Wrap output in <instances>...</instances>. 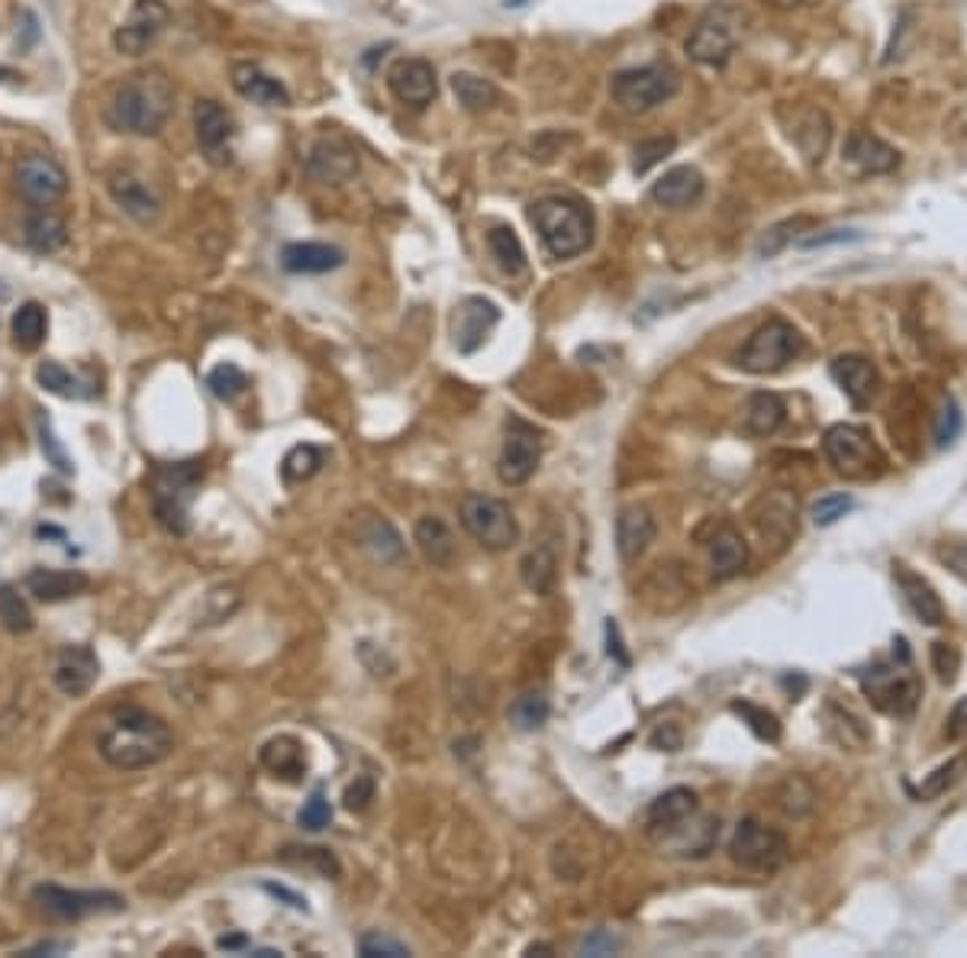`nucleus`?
<instances>
[{"instance_id":"7ed1b4c3","label":"nucleus","mask_w":967,"mask_h":958,"mask_svg":"<svg viewBox=\"0 0 967 958\" xmlns=\"http://www.w3.org/2000/svg\"><path fill=\"white\" fill-rule=\"evenodd\" d=\"M529 219L551 258H577L594 243V217L575 197H539L529 207Z\"/></svg>"},{"instance_id":"e2e57ef3","label":"nucleus","mask_w":967,"mask_h":958,"mask_svg":"<svg viewBox=\"0 0 967 958\" xmlns=\"http://www.w3.org/2000/svg\"><path fill=\"white\" fill-rule=\"evenodd\" d=\"M265 891L274 897H281V900H287V907H294V910H306V900H303L301 895H294V891H287V888H281V884L265 881Z\"/></svg>"},{"instance_id":"69168bd1","label":"nucleus","mask_w":967,"mask_h":958,"mask_svg":"<svg viewBox=\"0 0 967 958\" xmlns=\"http://www.w3.org/2000/svg\"><path fill=\"white\" fill-rule=\"evenodd\" d=\"M216 946H219V949H233V952H245V946H248V939H245V936H223V939H219V942H216Z\"/></svg>"},{"instance_id":"c85d7f7f","label":"nucleus","mask_w":967,"mask_h":958,"mask_svg":"<svg viewBox=\"0 0 967 958\" xmlns=\"http://www.w3.org/2000/svg\"><path fill=\"white\" fill-rule=\"evenodd\" d=\"M658 526L652 520V514L645 507H626L616 517V553L629 565L635 558L645 556V549L655 542Z\"/></svg>"},{"instance_id":"f704fd0d","label":"nucleus","mask_w":967,"mask_h":958,"mask_svg":"<svg viewBox=\"0 0 967 958\" xmlns=\"http://www.w3.org/2000/svg\"><path fill=\"white\" fill-rule=\"evenodd\" d=\"M487 248L490 255L497 258V265L510 275V278H522L529 272V258H526V248L519 243L510 226H494L487 233Z\"/></svg>"},{"instance_id":"cd10ccee","label":"nucleus","mask_w":967,"mask_h":958,"mask_svg":"<svg viewBox=\"0 0 967 958\" xmlns=\"http://www.w3.org/2000/svg\"><path fill=\"white\" fill-rule=\"evenodd\" d=\"M893 578H897V588L903 594L909 610L922 619L926 626H941L945 623V604H941L936 588L922 575L909 571L907 565H893Z\"/></svg>"},{"instance_id":"4be33fe9","label":"nucleus","mask_w":967,"mask_h":958,"mask_svg":"<svg viewBox=\"0 0 967 958\" xmlns=\"http://www.w3.org/2000/svg\"><path fill=\"white\" fill-rule=\"evenodd\" d=\"M706 182L694 165H677L652 185V201L665 211H687L703 197Z\"/></svg>"},{"instance_id":"9d476101","label":"nucleus","mask_w":967,"mask_h":958,"mask_svg":"<svg viewBox=\"0 0 967 958\" xmlns=\"http://www.w3.org/2000/svg\"><path fill=\"white\" fill-rule=\"evenodd\" d=\"M543 462V433L522 417H507L497 475L504 485H526Z\"/></svg>"},{"instance_id":"a19ab883","label":"nucleus","mask_w":967,"mask_h":958,"mask_svg":"<svg viewBox=\"0 0 967 958\" xmlns=\"http://www.w3.org/2000/svg\"><path fill=\"white\" fill-rule=\"evenodd\" d=\"M323 462H326L323 449H316V446H294V449L284 456V462H281V478H284L287 485H301V481H310V478L323 468Z\"/></svg>"},{"instance_id":"0e129e2a","label":"nucleus","mask_w":967,"mask_h":958,"mask_svg":"<svg viewBox=\"0 0 967 958\" xmlns=\"http://www.w3.org/2000/svg\"><path fill=\"white\" fill-rule=\"evenodd\" d=\"M606 636H609V655H616V662L626 668V665H629V655L619 646V629H616V623H606Z\"/></svg>"},{"instance_id":"ea45409f","label":"nucleus","mask_w":967,"mask_h":958,"mask_svg":"<svg viewBox=\"0 0 967 958\" xmlns=\"http://www.w3.org/2000/svg\"><path fill=\"white\" fill-rule=\"evenodd\" d=\"M13 342L23 349V352H32L46 342V333H49V316H46V307L42 304H23V307L13 313Z\"/></svg>"},{"instance_id":"b1692460","label":"nucleus","mask_w":967,"mask_h":958,"mask_svg":"<svg viewBox=\"0 0 967 958\" xmlns=\"http://www.w3.org/2000/svg\"><path fill=\"white\" fill-rule=\"evenodd\" d=\"M846 162H851L861 175H890L900 165V153L877 139L875 133L854 129L846 139Z\"/></svg>"},{"instance_id":"4468645a","label":"nucleus","mask_w":967,"mask_h":958,"mask_svg":"<svg viewBox=\"0 0 967 958\" xmlns=\"http://www.w3.org/2000/svg\"><path fill=\"white\" fill-rule=\"evenodd\" d=\"M194 133L197 146L213 165H229L233 158V139H236V120L226 107L216 100H197L194 107Z\"/></svg>"},{"instance_id":"6e6552de","label":"nucleus","mask_w":967,"mask_h":958,"mask_svg":"<svg viewBox=\"0 0 967 958\" xmlns=\"http://www.w3.org/2000/svg\"><path fill=\"white\" fill-rule=\"evenodd\" d=\"M729 856L732 862L749 871H761V874H774L787 866L790 859V845L787 835L768 823H761L755 817L739 820L735 833L729 839Z\"/></svg>"},{"instance_id":"c03bdc74","label":"nucleus","mask_w":967,"mask_h":958,"mask_svg":"<svg viewBox=\"0 0 967 958\" xmlns=\"http://www.w3.org/2000/svg\"><path fill=\"white\" fill-rule=\"evenodd\" d=\"M548 713H551L548 697H543V694H533V691H529V694H519L514 704H510V723H514L516 730L529 733V730H539V726H545Z\"/></svg>"},{"instance_id":"f257e3e1","label":"nucleus","mask_w":967,"mask_h":958,"mask_svg":"<svg viewBox=\"0 0 967 958\" xmlns=\"http://www.w3.org/2000/svg\"><path fill=\"white\" fill-rule=\"evenodd\" d=\"M172 745H175V740H172L168 723L158 720L155 713L139 711V707H126V711L114 713L100 733V742H97L104 762L120 769V772H143V769L165 762Z\"/></svg>"},{"instance_id":"864d4df0","label":"nucleus","mask_w":967,"mask_h":958,"mask_svg":"<svg viewBox=\"0 0 967 958\" xmlns=\"http://www.w3.org/2000/svg\"><path fill=\"white\" fill-rule=\"evenodd\" d=\"M732 711L742 713V716L749 720V726L755 730L758 740H768V742L781 740V723H778L768 711H761V707H755V704H732Z\"/></svg>"},{"instance_id":"79ce46f5","label":"nucleus","mask_w":967,"mask_h":958,"mask_svg":"<svg viewBox=\"0 0 967 958\" xmlns=\"http://www.w3.org/2000/svg\"><path fill=\"white\" fill-rule=\"evenodd\" d=\"M36 381H39V388H46L49 394H59V398H88L91 394V391H85L81 378L71 374L59 362H42L36 369Z\"/></svg>"},{"instance_id":"09e8293b","label":"nucleus","mask_w":967,"mask_h":958,"mask_svg":"<svg viewBox=\"0 0 967 958\" xmlns=\"http://www.w3.org/2000/svg\"><path fill=\"white\" fill-rule=\"evenodd\" d=\"M677 149L674 136H655V139H642L633 153V172L635 175H648L658 162H665L667 155Z\"/></svg>"},{"instance_id":"3c124183","label":"nucleus","mask_w":967,"mask_h":958,"mask_svg":"<svg viewBox=\"0 0 967 958\" xmlns=\"http://www.w3.org/2000/svg\"><path fill=\"white\" fill-rule=\"evenodd\" d=\"M297 820H301L303 830H310V833H320V830L330 827L333 807L326 801V791H323V788H316V791L310 794V801L301 807V817H297Z\"/></svg>"},{"instance_id":"39448f33","label":"nucleus","mask_w":967,"mask_h":958,"mask_svg":"<svg viewBox=\"0 0 967 958\" xmlns=\"http://www.w3.org/2000/svg\"><path fill=\"white\" fill-rule=\"evenodd\" d=\"M677 94H681V71L665 62L616 71L609 81L613 104L623 107L626 114H648L667 100H674Z\"/></svg>"},{"instance_id":"473e14b6","label":"nucleus","mask_w":967,"mask_h":958,"mask_svg":"<svg viewBox=\"0 0 967 958\" xmlns=\"http://www.w3.org/2000/svg\"><path fill=\"white\" fill-rule=\"evenodd\" d=\"M413 536H417V546H420L426 561H432L436 568H452L455 556H458L455 536L452 529L442 524L439 517H423V520L417 524V529H413Z\"/></svg>"},{"instance_id":"aec40b11","label":"nucleus","mask_w":967,"mask_h":958,"mask_svg":"<svg viewBox=\"0 0 967 958\" xmlns=\"http://www.w3.org/2000/svg\"><path fill=\"white\" fill-rule=\"evenodd\" d=\"M97 678H100V662H97V652L91 646L78 643V646H65L59 652L52 681L65 697H85L97 684Z\"/></svg>"},{"instance_id":"58836bf2","label":"nucleus","mask_w":967,"mask_h":958,"mask_svg":"<svg viewBox=\"0 0 967 958\" xmlns=\"http://www.w3.org/2000/svg\"><path fill=\"white\" fill-rule=\"evenodd\" d=\"M817 226V219L813 217H793V219H784V223H774L771 229H764L761 233V240H758V258H774V255H781L787 246H793V243H800V236L803 233H810Z\"/></svg>"},{"instance_id":"72a5a7b5","label":"nucleus","mask_w":967,"mask_h":958,"mask_svg":"<svg viewBox=\"0 0 967 958\" xmlns=\"http://www.w3.org/2000/svg\"><path fill=\"white\" fill-rule=\"evenodd\" d=\"M787 420V403L774 391H755L745 403V430L752 436H774Z\"/></svg>"},{"instance_id":"4d7b16f0","label":"nucleus","mask_w":967,"mask_h":958,"mask_svg":"<svg viewBox=\"0 0 967 958\" xmlns=\"http://www.w3.org/2000/svg\"><path fill=\"white\" fill-rule=\"evenodd\" d=\"M932 665H936L938 678L945 681V684H951V681L958 678L961 658H958V652L951 649L948 643H936V646H932Z\"/></svg>"},{"instance_id":"6ab92c4d","label":"nucleus","mask_w":967,"mask_h":958,"mask_svg":"<svg viewBox=\"0 0 967 958\" xmlns=\"http://www.w3.org/2000/svg\"><path fill=\"white\" fill-rule=\"evenodd\" d=\"M306 168L323 185H345L359 175V153L342 136H323L306 155Z\"/></svg>"},{"instance_id":"603ef678","label":"nucleus","mask_w":967,"mask_h":958,"mask_svg":"<svg viewBox=\"0 0 967 958\" xmlns=\"http://www.w3.org/2000/svg\"><path fill=\"white\" fill-rule=\"evenodd\" d=\"M854 510V497L848 495H826L819 497L817 504H813V524L817 526H832L839 524L846 514H851Z\"/></svg>"},{"instance_id":"4c0bfd02","label":"nucleus","mask_w":967,"mask_h":958,"mask_svg":"<svg viewBox=\"0 0 967 958\" xmlns=\"http://www.w3.org/2000/svg\"><path fill=\"white\" fill-rule=\"evenodd\" d=\"M65 243H68V226L61 217L49 214V211H39L27 219V246L32 252L49 255V252H59Z\"/></svg>"},{"instance_id":"de8ad7c7","label":"nucleus","mask_w":967,"mask_h":958,"mask_svg":"<svg viewBox=\"0 0 967 958\" xmlns=\"http://www.w3.org/2000/svg\"><path fill=\"white\" fill-rule=\"evenodd\" d=\"M0 623H3L10 633H30L32 629L30 607H27V600L17 594V588H10V585L0 588Z\"/></svg>"},{"instance_id":"c756f323","label":"nucleus","mask_w":967,"mask_h":958,"mask_svg":"<svg viewBox=\"0 0 967 958\" xmlns=\"http://www.w3.org/2000/svg\"><path fill=\"white\" fill-rule=\"evenodd\" d=\"M88 575L81 571H68V568H32L27 575V590L32 597L46 600V604H59V600H71L78 594L88 590Z\"/></svg>"},{"instance_id":"bb28decb","label":"nucleus","mask_w":967,"mask_h":958,"mask_svg":"<svg viewBox=\"0 0 967 958\" xmlns=\"http://www.w3.org/2000/svg\"><path fill=\"white\" fill-rule=\"evenodd\" d=\"M233 88L240 91V97L258 104V107H287L291 104L287 88L277 78H272L268 71H262L255 62L233 65Z\"/></svg>"},{"instance_id":"f03ea898","label":"nucleus","mask_w":967,"mask_h":958,"mask_svg":"<svg viewBox=\"0 0 967 958\" xmlns=\"http://www.w3.org/2000/svg\"><path fill=\"white\" fill-rule=\"evenodd\" d=\"M175 107V88L162 71H139L107 104V126L129 136H158Z\"/></svg>"},{"instance_id":"2eb2a0df","label":"nucleus","mask_w":967,"mask_h":958,"mask_svg":"<svg viewBox=\"0 0 967 958\" xmlns=\"http://www.w3.org/2000/svg\"><path fill=\"white\" fill-rule=\"evenodd\" d=\"M168 7L165 0H136L123 27L114 32V46L123 56H143L152 42L168 27Z\"/></svg>"},{"instance_id":"e433bc0d","label":"nucleus","mask_w":967,"mask_h":958,"mask_svg":"<svg viewBox=\"0 0 967 958\" xmlns=\"http://www.w3.org/2000/svg\"><path fill=\"white\" fill-rule=\"evenodd\" d=\"M452 94L458 97V104H461L465 110H471V114H484V110H490V107L500 100L497 85L481 78V75H471V71H455Z\"/></svg>"},{"instance_id":"0eeeda50","label":"nucleus","mask_w":967,"mask_h":958,"mask_svg":"<svg viewBox=\"0 0 967 958\" xmlns=\"http://www.w3.org/2000/svg\"><path fill=\"white\" fill-rule=\"evenodd\" d=\"M742 42V13L729 3L710 7L687 36V56L706 68H725Z\"/></svg>"},{"instance_id":"c9c22d12","label":"nucleus","mask_w":967,"mask_h":958,"mask_svg":"<svg viewBox=\"0 0 967 958\" xmlns=\"http://www.w3.org/2000/svg\"><path fill=\"white\" fill-rule=\"evenodd\" d=\"M262 765H265L268 772L294 781V778H301L303 769H306L303 745L294 740V736H277V740H272L262 749Z\"/></svg>"},{"instance_id":"a18cd8bd","label":"nucleus","mask_w":967,"mask_h":958,"mask_svg":"<svg viewBox=\"0 0 967 958\" xmlns=\"http://www.w3.org/2000/svg\"><path fill=\"white\" fill-rule=\"evenodd\" d=\"M555 568H558L555 553L551 549H536V553L522 558V581L536 594H548L551 585H555Z\"/></svg>"},{"instance_id":"338daca9","label":"nucleus","mask_w":967,"mask_h":958,"mask_svg":"<svg viewBox=\"0 0 967 958\" xmlns=\"http://www.w3.org/2000/svg\"><path fill=\"white\" fill-rule=\"evenodd\" d=\"M781 10H800V7H817L819 0H771Z\"/></svg>"},{"instance_id":"13d9d810","label":"nucleus","mask_w":967,"mask_h":958,"mask_svg":"<svg viewBox=\"0 0 967 958\" xmlns=\"http://www.w3.org/2000/svg\"><path fill=\"white\" fill-rule=\"evenodd\" d=\"M39 436H42V452L49 456V462L56 465L59 471H65V475H68V471H71V459L65 456L61 442L56 439V433L49 430V423H42V420H39Z\"/></svg>"},{"instance_id":"7c9ffc66","label":"nucleus","mask_w":967,"mask_h":958,"mask_svg":"<svg viewBox=\"0 0 967 958\" xmlns=\"http://www.w3.org/2000/svg\"><path fill=\"white\" fill-rule=\"evenodd\" d=\"M749 565V542L735 532V529H720L710 539V571L716 581H729L735 575H742V568Z\"/></svg>"},{"instance_id":"5fc2aeb1","label":"nucleus","mask_w":967,"mask_h":958,"mask_svg":"<svg viewBox=\"0 0 967 958\" xmlns=\"http://www.w3.org/2000/svg\"><path fill=\"white\" fill-rule=\"evenodd\" d=\"M359 952H362L364 958H407L410 956V949L403 946V942H397V939H391V936H381V932H364L362 939H359Z\"/></svg>"},{"instance_id":"393cba45","label":"nucleus","mask_w":967,"mask_h":958,"mask_svg":"<svg viewBox=\"0 0 967 958\" xmlns=\"http://www.w3.org/2000/svg\"><path fill=\"white\" fill-rule=\"evenodd\" d=\"M345 265V252L330 243H291L281 248V268L291 275H323Z\"/></svg>"},{"instance_id":"49530a36","label":"nucleus","mask_w":967,"mask_h":958,"mask_svg":"<svg viewBox=\"0 0 967 958\" xmlns=\"http://www.w3.org/2000/svg\"><path fill=\"white\" fill-rule=\"evenodd\" d=\"M207 388H211L219 401H236L242 391L248 388V378H245V371H242L240 365L223 362V365H216V369L207 374Z\"/></svg>"},{"instance_id":"f8f14e48","label":"nucleus","mask_w":967,"mask_h":958,"mask_svg":"<svg viewBox=\"0 0 967 958\" xmlns=\"http://www.w3.org/2000/svg\"><path fill=\"white\" fill-rule=\"evenodd\" d=\"M822 449H826V459L832 462V468L846 478H868L871 468L880 462L868 430L851 427V423L829 427L826 439H822Z\"/></svg>"},{"instance_id":"412c9836","label":"nucleus","mask_w":967,"mask_h":958,"mask_svg":"<svg viewBox=\"0 0 967 958\" xmlns=\"http://www.w3.org/2000/svg\"><path fill=\"white\" fill-rule=\"evenodd\" d=\"M865 691L871 694L877 707L890 716L907 720L919 704V684L912 678H897L887 665H877L871 675H865Z\"/></svg>"},{"instance_id":"9b49d317","label":"nucleus","mask_w":967,"mask_h":958,"mask_svg":"<svg viewBox=\"0 0 967 958\" xmlns=\"http://www.w3.org/2000/svg\"><path fill=\"white\" fill-rule=\"evenodd\" d=\"M36 907L49 917V920H85L91 913H117L126 907V900L114 891H68L59 884H39L32 891Z\"/></svg>"},{"instance_id":"423d86ee","label":"nucleus","mask_w":967,"mask_h":958,"mask_svg":"<svg viewBox=\"0 0 967 958\" xmlns=\"http://www.w3.org/2000/svg\"><path fill=\"white\" fill-rule=\"evenodd\" d=\"M803 349H807V342L800 336V330L774 316V320L761 323L745 340V345L735 352V365L749 374H778L790 362H797L803 355Z\"/></svg>"},{"instance_id":"1a4fd4ad","label":"nucleus","mask_w":967,"mask_h":958,"mask_svg":"<svg viewBox=\"0 0 967 958\" xmlns=\"http://www.w3.org/2000/svg\"><path fill=\"white\" fill-rule=\"evenodd\" d=\"M461 524L490 553H504L519 539L514 510L487 495H468L461 500Z\"/></svg>"},{"instance_id":"ddd939ff","label":"nucleus","mask_w":967,"mask_h":958,"mask_svg":"<svg viewBox=\"0 0 967 958\" xmlns=\"http://www.w3.org/2000/svg\"><path fill=\"white\" fill-rule=\"evenodd\" d=\"M696 813H700V804H696L694 791H691V788H671V791L658 794L652 804L645 807L642 827H645V833L652 835L655 842L667 845L674 835L694 820Z\"/></svg>"},{"instance_id":"37998d69","label":"nucleus","mask_w":967,"mask_h":958,"mask_svg":"<svg viewBox=\"0 0 967 958\" xmlns=\"http://www.w3.org/2000/svg\"><path fill=\"white\" fill-rule=\"evenodd\" d=\"M362 542L374 556L381 558V561H400V558H403V542H400L397 529H393L388 520H371V524L364 526Z\"/></svg>"},{"instance_id":"6e6d98bb","label":"nucleus","mask_w":967,"mask_h":958,"mask_svg":"<svg viewBox=\"0 0 967 958\" xmlns=\"http://www.w3.org/2000/svg\"><path fill=\"white\" fill-rule=\"evenodd\" d=\"M958 772H961V762L958 759H951V762H945L941 769H936L932 772V778L919 788V798L922 801H929V798H938V794H945L951 784H955V778H958Z\"/></svg>"},{"instance_id":"a878e982","label":"nucleus","mask_w":967,"mask_h":958,"mask_svg":"<svg viewBox=\"0 0 967 958\" xmlns=\"http://www.w3.org/2000/svg\"><path fill=\"white\" fill-rule=\"evenodd\" d=\"M107 187H110V197L117 201V207L123 214H129L136 223H155L158 214H162V201L155 197V190L146 182H139L136 175H129V172L110 175Z\"/></svg>"},{"instance_id":"a211bd4d","label":"nucleus","mask_w":967,"mask_h":958,"mask_svg":"<svg viewBox=\"0 0 967 958\" xmlns=\"http://www.w3.org/2000/svg\"><path fill=\"white\" fill-rule=\"evenodd\" d=\"M497 323H500V310H497L494 301H487V297H465V301L458 304V310H455L452 320L455 349H458L461 355L478 352Z\"/></svg>"},{"instance_id":"20e7f679","label":"nucleus","mask_w":967,"mask_h":958,"mask_svg":"<svg viewBox=\"0 0 967 958\" xmlns=\"http://www.w3.org/2000/svg\"><path fill=\"white\" fill-rule=\"evenodd\" d=\"M201 478H204V465L201 462L162 465L155 471V485H152L155 520L165 526L172 536H187V529H191V504H194V495L201 488Z\"/></svg>"},{"instance_id":"5701e85b","label":"nucleus","mask_w":967,"mask_h":958,"mask_svg":"<svg viewBox=\"0 0 967 958\" xmlns=\"http://www.w3.org/2000/svg\"><path fill=\"white\" fill-rule=\"evenodd\" d=\"M829 371H832L836 384L846 391V398L854 403V407H868V403L877 398L880 374H877V369L865 355H839Z\"/></svg>"},{"instance_id":"2f4dec72","label":"nucleus","mask_w":967,"mask_h":958,"mask_svg":"<svg viewBox=\"0 0 967 958\" xmlns=\"http://www.w3.org/2000/svg\"><path fill=\"white\" fill-rule=\"evenodd\" d=\"M793 143H797V149L807 155V162H822V155H826V149H829V143H832V124H829V117L822 114V110H817V107H810V110H803L800 114V120L793 124Z\"/></svg>"},{"instance_id":"774afa93","label":"nucleus","mask_w":967,"mask_h":958,"mask_svg":"<svg viewBox=\"0 0 967 958\" xmlns=\"http://www.w3.org/2000/svg\"><path fill=\"white\" fill-rule=\"evenodd\" d=\"M13 78H17V71H13L10 65H0V85H3V81H13Z\"/></svg>"},{"instance_id":"dca6fc26","label":"nucleus","mask_w":967,"mask_h":958,"mask_svg":"<svg viewBox=\"0 0 967 958\" xmlns=\"http://www.w3.org/2000/svg\"><path fill=\"white\" fill-rule=\"evenodd\" d=\"M17 185H20L23 197L30 204L49 207L68 190V175H65L59 162H52L49 155H27L17 165Z\"/></svg>"},{"instance_id":"8fccbe9b","label":"nucleus","mask_w":967,"mask_h":958,"mask_svg":"<svg viewBox=\"0 0 967 958\" xmlns=\"http://www.w3.org/2000/svg\"><path fill=\"white\" fill-rule=\"evenodd\" d=\"M961 433H965V413H961L958 403L948 398V401L941 403V410H938L936 427H932V439H936L938 449H948V446L958 442V436Z\"/></svg>"},{"instance_id":"bf43d9fd","label":"nucleus","mask_w":967,"mask_h":958,"mask_svg":"<svg viewBox=\"0 0 967 958\" xmlns=\"http://www.w3.org/2000/svg\"><path fill=\"white\" fill-rule=\"evenodd\" d=\"M616 946H619V942H616V939H613L609 932H604V929H597L594 936H587V939L580 942V952H584V956H609V952H613Z\"/></svg>"},{"instance_id":"680f3d73","label":"nucleus","mask_w":967,"mask_h":958,"mask_svg":"<svg viewBox=\"0 0 967 958\" xmlns=\"http://www.w3.org/2000/svg\"><path fill=\"white\" fill-rule=\"evenodd\" d=\"M861 233H854V229H836V233H826V236H807V240H800V246L803 248H817V246H829V243H848V240H858Z\"/></svg>"},{"instance_id":"f3484780","label":"nucleus","mask_w":967,"mask_h":958,"mask_svg":"<svg viewBox=\"0 0 967 958\" xmlns=\"http://www.w3.org/2000/svg\"><path fill=\"white\" fill-rule=\"evenodd\" d=\"M388 88L403 107L423 110L439 94V78H436V68L426 59H400L388 71Z\"/></svg>"},{"instance_id":"052dcab7","label":"nucleus","mask_w":967,"mask_h":958,"mask_svg":"<svg viewBox=\"0 0 967 958\" xmlns=\"http://www.w3.org/2000/svg\"><path fill=\"white\" fill-rule=\"evenodd\" d=\"M948 740H965L967 736V697H961L958 704H955V711H951V716H948Z\"/></svg>"}]
</instances>
